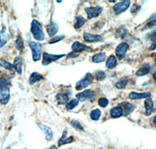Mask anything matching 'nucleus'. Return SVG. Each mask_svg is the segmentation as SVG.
<instances>
[{"label": "nucleus", "instance_id": "nucleus-29", "mask_svg": "<svg viewBox=\"0 0 156 149\" xmlns=\"http://www.w3.org/2000/svg\"><path fill=\"white\" fill-rule=\"evenodd\" d=\"M147 27H156V12L151 15L147 21Z\"/></svg>", "mask_w": 156, "mask_h": 149}, {"label": "nucleus", "instance_id": "nucleus-40", "mask_svg": "<svg viewBox=\"0 0 156 149\" xmlns=\"http://www.w3.org/2000/svg\"><path fill=\"white\" fill-rule=\"evenodd\" d=\"M153 78H154V81L156 82V70L154 71V73H153Z\"/></svg>", "mask_w": 156, "mask_h": 149}, {"label": "nucleus", "instance_id": "nucleus-4", "mask_svg": "<svg viewBox=\"0 0 156 149\" xmlns=\"http://www.w3.org/2000/svg\"><path fill=\"white\" fill-rule=\"evenodd\" d=\"M10 98V91L8 85H0V103L6 105Z\"/></svg>", "mask_w": 156, "mask_h": 149}, {"label": "nucleus", "instance_id": "nucleus-31", "mask_svg": "<svg viewBox=\"0 0 156 149\" xmlns=\"http://www.w3.org/2000/svg\"><path fill=\"white\" fill-rule=\"evenodd\" d=\"M16 47L18 49V51H20L21 52L23 49V38L21 37H18L17 39L16 40Z\"/></svg>", "mask_w": 156, "mask_h": 149}, {"label": "nucleus", "instance_id": "nucleus-28", "mask_svg": "<svg viewBox=\"0 0 156 149\" xmlns=\"http://www.w3.org/2000/svg\"><path fill=\"white\" fill-rule=\"evenodd\" d=\"M0 66L2 67L5 68L6 69H9L10 71L14 70V66H13V64L10 63V62H7V61L3 60V59H0Z\"/></svg>", "mask_w": 156, "mask_h": 149}, {"label": "nucleus", "instance_id": "nucleus-34", "mask_svg": "<svg viewBox=\"0 0 156 149\" xmlns=\"http://www.w3.org/2000/svg\"><path fill=\"white\" fill-rule=\"evenodd\" d=\"M98 105L100 107H101V108H105L108 104V100L106 98H100L98 99Z\"/></svg>", "mask_w": 156, "mask_h": 149}, {"label": "nucleus", "instance_id": "nucleus-8", "mask_svg": "<svg viewBox=\"0 0 156 149\" xmlns=\"http://www.w3.org/2000/svg\"><path fill=\"white\" fill-rule=\"evenodd\" d=\"M84 10L87 13V17L89 19H92L100 16L102 12L103 9L101 6H90V7H86Z\"/></svg>", "mask_w": 156, "mask_h": 149}, {"label": "nucleus", "instance_id": "nucleus-24", "mask_svg": "<svg viewBox=\"0 0 156 149\" xmlns=\"http://www.w3.org/2000/svg\"><path fill=\"white\" fill-rule=\"evenodd\" d=\"M57 102L59 105H64L69 101V96L65 93H59L56 95Z\"/></svg>", "mask_w": 156, "mask_h": 149}, {"label": "nucleus", "instance_id": "nucleus-16", "mask_svg": "<svg viewBox=\"0 0 156 149\" xmlns=\"http://www.w3.org/2000/svg\"><path fill=\"white\" fill-rule=\"evenodd\" d=\"M151 71V66L148 63H144L141 67L136 72V75L138 76H145Z\"/></svg>", "mask_w": 156, "mask_h": 149}, {"label": "nucleus", "instance_id": "nucleus-19", "mask_svg": "<svg viewBox=\"0 0 156 149\" xmlns=\"http://www.w3.org/2000/svg\"><path fill=\"white\" fill-rule=\"evenodd\" d=\"M110 115L112 118H119L123 115V112L120 106H116L111 108L110 110Z\"/></svg>", "mask_w": 156, "mask_h": 149}, {"label": "nucleus", "instance_id": "nucleus-27", "mask_svg": "<svg viewBox=\"0 0 156 149\" xmlns=\"http://www.w3.org/2000/svg\"><path fill=\"white\" fill-rule=\"evenodd\" d=\"M127 83H128L127 77H122L121 79H119V81L115 83V87H116V88L118 89H122L126 87Z\"/></svg>", "mask_w": 156, "mask_h": 149}, {"label": "nucleus", "instance_id": "nucleus-39", "mask_svg": "<svg viewBox=\"0 0 156 149\" xmlns=\"http://www.w3.org/2000/svg\"><path fill=\"white\" fill-rule=\"evenodd\" d=\"M152 122H153V123H154V126H156V115H155V116H154V118H153V120H152Z\"/></svg>", "mask_w": 156, "mask_h": 149}, {"label": "nucleus", "instance_id": "nucleus-17", "mask_svg": "<svg viewBox=\"0 0 156 149\" xmlns=\"http://www.w3.org/2000/svg\"><path fill=\"white\" fill-rule=\"evenodd\" d=\"M43 79H44V76L40 74L39 73H37V72H34L30 74V77H29V83L30 85H33L37 82L43 80Z\"/></svg>", "mask_w": 156, "mask_h": 149}, {"label": "nucleus", "instance_id": "nucleus-5", "mask_svg": "<svg viewBox=\"0 0 156 149\" xmlns=\"http://www.w3.org/2000/svg\"><path fill=\"white\" fill-rule=\"evenodd\" d=\"M71 49H72V52L70 54L80 53L82 51H89V52L92 51V49L90 47L80 42V41H74L73 44H72V46H71Z\"/></svg>", "mask_w": 156, "mask_h": 149}, {"label": "nucleus", "instance_id": "nucleus-11", "mask_svg": "<svg viewBox=\"0 0 156 149\" xmlns=\"http://www.w3.org/2000/svg\"><path fill=\"white\" fill-rule=\"evenodd\" d=\"M83 39L86 42H99L103 40L102 37L101 35H98V34H89V33H85L83 34Z\"/></svg>", "mask_w": 156, "mask_h": 149}, {"label": "nucleus", "instance_id": "nucleus-13", "mask_svg": "<svg viewBox=\"0 0 156 149\" xmlns=\"http://www.w3.org/2000/svg\"><path fill=\"white\" fill-rule=\"evenodd\" d=\"M151 96V93L150 92H135V91H132L129 93V98L132 100H138L142 99V98H149Z\"/></svg>", "mask_w": 156, "mask_h": 149}, {"label": "nucleus", "instance_id": "nucleus-25", "mask_svg": "<svg viewBox=\"0 0 156 149\" xmlns=\"http://www.w3.org/2000/svg\"><path fill=\"white\" fill-rule=\"evenodd\" d=\"M101 115V110L98 109V108H95V109H93L92 111L90 112V117L93 121H98L100 119Z\"/></svg>", "mask_w": 156, "mask_h": 149}, {"label": "nucleus", "instance_id": "nucleus-23", "mask_svg": "<svg viewBox=\"0 0 156 149\" xmlns=\"http://www.w3.org/2000/svg\"><path fill=\"white\" fill-rule=\"evenodd\" d=\"M66 131H64L62 137H61L60 140H58V145L59 146H62L63 145V144H69V143H72V142L74 140V138H73V136H70V137L66 138Z\"/></svg>", "mask_w": 156, "mask_h": 149}, {"label": "nucleus", "instance_id": "nucleus-9", "mask_svg": "<svg viewBox=\"0 0 156 149\" xmlns=\"http://www.w3.org/2000/svg\"><path fill=\"white\" fill-rule=\"evenodd\" d=\"M129 5H130L129 1H121V2H118L113 6L114 13L118 15L125 12L129 7Z\"/></svg>", "mask_w": 156, "mask_h": 149}, {"label": "nucleus", "instance_id": "nucleus-35", "mask_svg": "<svg viewBox=\"0 0 156 149\" xmlns=\"http://www.w3.org/2000/svg\"><path fill=\"white\" fill-rule=\"evenodd\" d=\"M64 38V36L60 35V36H55V37H52L49 41H48V44H54V43H57L58 41H60L61 40H62Z\"/></svg>", "mask_w": 156, "mask_h": 149}, {"label": "nucleus", "instance_id": "nucleus-36", "mask_svg": "<svg viewBox=\"0 0 156 149\" xmlns=\"http://www.w3.org/2000/svg\"><path fill=\"white\" fill-rule=\"evenodd\" d=\"M147 37H148L150 40H151V41H156V30H153V31H151V33H149V34H147Z\"/></svg>", "mask_w": 156, "mask_h": 149}, {"label": "nucleus", "instance_id": "nucleus-43", "mask_svg": "<svg viewBox=\"0 0 156 149\" xmlns=\"http://www.w3.org/2000/svg\"><path fill=\"white\" fill-rule=\"evenodd\" d=\"M154 62H155V65H156V57L154 58Z\"/></svg>", "mask_w": 156, "mask_h": 149}, {"label": "nucleus", "instance_id": "nucleus-38", "mask_svg": "<svg viewBox=\"0 0 156 149\" xmlns=\"http://www.w3.org/2000/svg\"><path fill=\"white\" fill-rule=\"evenodd\" d=\"M150 49H151V51H153V50L156 49V41H154V42H153L152 44H151V47H150Z\"/></svg>", "mask_w": 156, "mask_h": 149}, {"label": "nucleus", "instance_id": "nucleus-37", "mask_svg": "<svg viewBox=\"0 0 156 149\" xmlns=\"http://www.w3.org/2000/svg\"><path fill=\"white\" fill-rule=\"evenodd\" d=\"M140 9V6H139V5H133V7L131 8V12H137V11H138V9Z\"/></svg>", "mask_w": 156, "mask_h": 149}, {"label": "nucleus", "instance_id": "nucleus-2", "mask_svg": "<svg viewBox=\"0 0 156 149\" xmlns=\"http://www.w3.org/2000/svg\"><path fill=\"white\" fill-rule=\"evenodd\" d=\"M32 51V59L34 62H37L41 59V44L37 41H31L29 44Z\"/></svg>", "mask_w": 156, "mask_h": 149}, {"label": "nucleus", "instance_id": "nucleus-18", "mask_svg": "<svg viewBox=\"0 0 156 149\" xmlns=\"http://www.w3.org/2000/svg\"><path fill=\"white\" fill-rule=\"evenodd\" d=\"M153 105H154V101L151 98H147L144 101V107H145V115H150L152 113Z\"/></svg>", "mask_w": 156, "mask_h": 149}, {"label": "nucleus", "instance_id": "nucleus-20", "mask_svg": "<svg viewBox=\"0 0 156 149\" xmlns=\"http://www.w3.org/2000/svg\"><path fill=\"white\" fill-rule=\"evenodd\" d=\"M22 65H23V60H22V59L20 56H16L14 59L13 66H14L15 70L19 74H22Z\"/></svg>", "mask_w": 156, "mask_h": 149}, {"label": "nucleus", "instance_id": "nucleus-30", "mask_svg": "<svg viewBox=\"0 0 156 149\" xmlns=\"http://www.w3.org/2000/svg\"><path fill=\"white\" fill-rule=\"evenodd\" d=\"M78 104H79V101H78L77 99H72L70 101H69V102L66 104V109L67 110L73 109L75 107L77 106Z\"/></svg>", "mask_w": 156, "mask_h": 149}, {"label": "nucleus", "instance_id": "nucleus-42", "mask_svg": "<svg viewBox=\"0 0 156 149\" xmlns=\"http://www.w3.org/2000/svg\"><path fill=\"white\" fill-rule=\"evenodd\" d=\"M3 44H2V40H1V38H0V47H2Z\"/></svg>", "mask_w": 156, "mask_h": 149}, {"label": "nucleus", "instance_id": "nucleus-10", "mask_svg": "<svg viewBox=\"0 0 156 149\" xmlns=\"http://www.w3.org/2000/svg\"><path fill=\"white\" fill-rule=\"evenodd\" d=\"M94 91L90 89H87V90H83L82 92L78 93L76 94V99L79 101H85L88 99H91L94 96Z\"/></svg>", "mask_w": 156, "mask_h": 149}, {"label": "nucleus", "instance_id": "nucleus-41", "mask_svg": "<svg viewBox=\"0 0 156 149\" xmlns=\"http://www.w3.org/2000/svg\"><path fill=\"white\" fill-rule=\"evenodd\" d=\"M49 149H58V147H57L55 145H52L49 147Z\"/></svg>", "mask_w": 156, "mask_h": 149}, {"label": "nucleus", "instance_id": "nucleus-21", "mask_svg": "<svg viewBox=\"0 0 156 149\" xmlns=\"http://www.w3.org/2000/svg\"><path fill=\"white\" fill-rule=\"evenodd\" d=\"M106 58V55H105V52H98V53H96L95 55H93L92 57V62L94 63H101V62H104Z\"/></svg>", "mask_w": 156, "mask_h": 149}, {"label": "nucleus", "instance_id": "nucleus-32", "mask_svg": "<svg viewBox=\"0 0 156 149\" xmlns=\"http://www.w3.org/2000/svg\"><path fill=\"white\" fill-rule=\"evenodd\" d=\"M71 126H73L74 129H76V130H80V131H82L83 130V127L81 124H80V122H78L76 120H71L70 122Z\"/></svg>", "mask_w": 156, "mask_h": 149}, {"label": "nucleus", "instance_id": "nucleus-1", "mask_svg": "<svg viewBox=\"0 0 156 149\" xmlns=\"http://www.w3.org/2000/svg\"><path fill=\"white\" fill-rule=\"evenodd\" d=\"M30 32L37 41H41L44 40V34L43 32L42 27L41 23L37 20H33L30 25Z\"/></svg>", "mask_w": 156, "mask_h": 149}, {"label": "nucleus", "instance_id": "nucleus-15", "mask_svg": "<svg viewBox=\"0 0 156 149\" xmlns=\"http://www.w3.org/2000/svg\"><path fill=\"white\" fill-rule=\"evenodd\" d=\"M58 30V26L57 25V23H54V22H51L49 24H48L46 26V30L47 33H48V36L51 37H53Z\"/></svg>", "mask_w": 156, "mask_h": 149}, {"label": "nucleus", "instance_id": "nucleus-3", "mask_svg": "<svg viewBox=\"0 0 156 149\" xmlns=\"http://www.w3.org/2000/svg\"><path fill=\"white\" fill-rule=\"evenodd\" d=\"M93 79L94 78H93V76L91 75V73H86L83 78L76 83V89L78 90H80L83 88H86V87L90 85V83H92Z\"/></svg>", "mask_w": 156, "mask_h": 149}, {"label": "nucleus", "instance_id": "nucleus-33", "mask_svg": "<svg viewBox=\"0 0 156 149\" xmlns=\"http://www.w3.org/2000/svg\"><path fill=\"white\" fill-rule=\"evenodd\" d=\"M105 77H106V74H105V73L104 72V71H98L95 74L96 80H98V81L103 80Z\"/></svg>", "mask_w": 156, "mask_h": 149}, {"label": "nucleus", "instance_id": "nucleus-12", "mask_svg": "<svg viewBox=\"0 0 156 149\" xmlns=\"http://www.w3.org/2000/svg\"><path fill=\"white\" fill-rule=\"evenodd\" d=\"M37 126H38L40 129H41V131L43 132V133H44V135H45V139H46L47 140H50L52 139V137H53V132H52V130H51V128L49 127V126H46V125H44V124H37Z\"/></svg>", "mask_w": 156, "mask_h": 149}, {"label": "nucleus", "instance_id": "nucleus-7", "mask_svg": "<svg viewBox=\"0 0 156 149\" xmlns=\"http://www.w3.org/2000/svg\"><path fill=\"white\" fill-rule=\"evenodd\" d=\"M129 49V44L126 42H122L116 46L115 49V53L117 58L121 60L125 57L126 51Z\"/></svg>", "mask_w": 156, "mask_h": 149}, {"label": "nucleus", "instance_id": "nucleus-22", "mask_svg": "<svg viewBox=\"0 0 156 149\" xmlns=\"http://www.w3.org/2000/svg\"><path fill=\"white\" fill-rule=\"evenodd\" d=\"M117 64V59L115 55H110L109 57L108 58L106 61V63H105V66L108 69H113L114 67H115Z\"/></svg>", "mask_w": 156, "mask_h": 149}, {"label": "nucleus", "instance_id": "nucleus-6", "mask_svg": "<svg viewBox=\"0 0 156 149\" xmlns=\"http://www.w3.org/2000/svg\"><path fill=\"white\" fill-rule=\"evenodd\" d=\"M66 55V54H61V55H53V54H48L47 52H44L43 54L42 59V65L43 66H48L51 62H55L58 59H61L62 57Z\"/></svg>", "mask_w": 156, "mask_h": 149}, {"label": "nucleus", "instance_id": "nucleus-14", "mask_svg": "<svg viewBox=\"0 0 156 149\" xmlns=\"http://www.w3.org/2000/svg\"><path fill=\"white\" fill-rule=\"evenodd\" d=\"M119 105L122 108V112H123V115H125V116L131 114L133 112V109H134V107L133 106V105H131L130 103L127 102V101H123V102L120 103Z\"/></svg>", "mask_w": 156, "mask_h": 149}, {"label": "nucleus", "instance_id": "nucleus-26", "mask_svg": "<svg viewBox=\"0 0 156 149\" xmlns=\"http://www.w3.org/2000/svg\"><path fill=\"white\" fill-rule=\"evenodd\" d=\"M86 20L85 18H83L81 16H78L76 17V23H74V28L79 29L85 23Z\"/></svg>", "mask_w": 156, "mask_h": 149}]
</instances>
